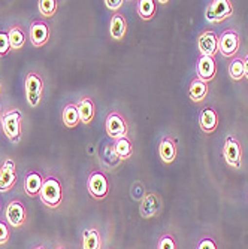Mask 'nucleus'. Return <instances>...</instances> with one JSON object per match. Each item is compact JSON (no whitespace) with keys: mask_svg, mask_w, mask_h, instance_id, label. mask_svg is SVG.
Here are the masks:
<instances>
[{"mask_svg":"<svg viewBox=\"0 0 248 249\" xmlns=\"http://www.w3.org/2000/svg\"><path fill=\"white\" fill-rule=\"evenodd\" d=\"M39 197L45 206H48L51 209H57L63 201V185L58 180V178L56 176L45 178Z\"/></svg>","mask_w":248,"mask_h":249,"instance_id":"2","label":"nucleus"},{"mask_svg":"<svg viewBox=\"0 0 248 249\" xmlns=\"http://www.w3.org/2000/svg\"><path fill=\"white\" fill-rule=\"evenodd\" d=\"M26 99L30 107H38L43 97V79L38 72H29L24 79Z\"/></svg>","mask_w":248,"mask_h":249,"instance_id":"3","label":"nucleus"},{"mask_svg":"<svg viewBox=\"0 0 248 249\" xmlns=\"http://www.w3.org/2000/svg\"><path fill=\"white\" fill-rule=\"evenodd\" d=\"M5 218L11 227H14V229L22 227L27 221V211H26L24 203L18 198L11 200L5 209Z\"/></svg>","mask_w":248,"mask_h":249,"instance_id":"9","label":"nucleus"},{"mask_svg":"<svg viewBox=\"0 0 248 249\" xmlns=\"http://www.w3.org/2000/svg\"><path fill=\"white\" fill-rule=\"evenodd\" d=\"M105 6L111 11H114V12H118V9L123 8L124 5V0H105Z\"/></svg>","mask_w":248,"mask_h":249,"instance_id":"33","label":"nucleus"},{"mask_svg":"<svg viewBox=\"0 0 248 249\" xmlns=\"http://www.w3.org/2000/svg\"><path fill=\"white\" fill-rule=\"evenodd\" d=\"M163 209V200L159 194L155 193H147L144 196V198L141 200V206H139V212L141 216L145 219H151L154 216H157Z\"/></svg>","mask_w":248,"mask_h":249,"instance_id":"13","label":"nucleus"},{"mask_svg":"<svg viewBox=\"0 0 248 249\" xmlns=\"http://www.w3.org/2000/svg\"><path fill=\"white\" fill-rule=\"evenodd\" d=\"M244 75H245V78L248 79V53H247L245 57H244Z\"/></svg>","mask_w":248,"mask_h":249,"instance_id":"34","label":"nucleus"},{"mask_svg":"<svg viewBox=\"0 0 248 249\" xmlns=\"http://www.w3.org/2000/svg\"><path fill=\"white\" fill-rule=\"evenodd\" d=\"M0 209H2V201H0Z\"/></svg>","mask_w":248,"mask_h":249,"instance_id":"39","label":"nucleus"},{"mask_svg":"<svg viewBox=\"0 0 248 249\" xmlns=\"http://www.w3.org/2000/svg\"><path fill=\"white\" fill-rule=\"evenodd\" d=\"M61 121H63L64 127H67V128H75L81 123L79 121V114H78L76 103H67L63 107Z\"/></svg>","mask_w":248,"mask_h":249,"instance_id":"23","label":"nucleus"},{"mask_svg":"<svg viewBox=\"0 0 248 249\" xmlns=\"http://www.w3.org/2000/svg\"><path fill=\"white\" fill-rule=\"evenodd\" d=\"M217 75V63L212 57L200 55L196 63V78L204 82H211Z\"/></svg>","mask_w":248,"mask_h":249,"instance_id":"14","label":"nucleus"},{"mask_svg":"<svg viewBox=\"0 0 248 249\" xmlns=\"http://www.w3.org/2000/svg\"><path fill=\"white\" fill-rule=\"evenodd\" d=\"M82 249H102V234L96 227H88L84 230Z\"/></svg>","mask_w":248,"mask_h":249,"instance_id":"21","label":"nucleus"},{"mask_svg":"<svg viewBox=\"0 0 248 249\" xmlns=\"http://www.w3.org/2000/svg\"><path fill=\"white\" fill-rule=\"evenodd\" d=\"M17 184V163L14 158L6 157L0 166V193H8Z\"/></svg>","mask_w":248,"mask_h":249,"instance_id":"11","label":"nucleus"},{"mask_svg":"<svg viewBox=\"0 0 248 249\" xmlns=\"http://www.w3.org/2000/svg\"><path fill=\"white\" fill-rule=\"evenodd\" d=\"M9 51H11V43H9L8 32L0 30V58L8 55Z\"/></svg>","mask_w":248,"mask_h":249,"instance_id":"29","label":"nucleus"},{"mask_svg":"<svg viewBox=\"0 0 248 249\" xmlns=\"http://www.w3.org/2000/svg\"><path fill=\"white\" fill-rule=\"evenodd\" d=\"M196 249H218V245H217V242L212 237L207 236V237H202L199 240Z\"/></svg>","mask_w":248,"mask_h":249,"instance_id":"31","label":"nucleus"},{"mask_svg":"<svg viewBox=\"0 0 248 249\" xmlns=\"http://www.w3.org/2000/svg\"><path fill=\"white\" fill-rule=\"evenodd\" d=\"M112 148H114V152L118 157V160H129V158L133 155V143L129 139V136L127 138L115 141Z\"/></svg>","mask_w":248,"mask_h":249,"instance_id":"24","label":"nucleus"},{"mask_svg":"<svg viewBox=\"0 0 248 249\" xmlns=\"http://www.w3.org/2000/svg\"><path fill=\"white\" fill-rule=\"evenodd\" d=\"M56 249H66V248H64V246H57Z\"/></svg>","mask_w":248,"mask_h":249,"instance_id":"36","label":"nucleus"},{"mask_svg":"<svg viewBox=\"0 0 248 249\" xmlns=\"http://www.w3.org/2000/svg\"><path fill=\"white\" fill-rule=\"evenodd\" d=\"M0 120H2V110H0Z\"/></svg>","mask_w":248,"mask_h":249,"instance_id":"38","label":"nucleus"},{"mask_svg":"<svg viewBox=\"0 0 248 249\" xmlns=\"http://www.w3.org/2000/svg\"><path fill=\"white\" fill-rule=\"evenodd\" d=\"M33 249H45V246H42V245H39V246H35Z\"/></svg>","mask_w":248,"mask_h":249,"instance_id":"35","label":"nucleus"},{"mask_svg":"<svg viewBox=\"0 0 248 249\" xmlns=\"http://www.w3.org/2000/svg\"><path fill=\"white\" fill-rule=\"evenodd\" d=\"M241 47V37L239 33L233 29H228L224 30L220 37H218V53L226 57V58H232L238 54Z\"/></svg>","mask_w":248,"mask_h":249,"instance_id":"7","label":"nucleus"},{"mask_svg":"<svg viewBox=\"0 0 248 249\" xmlns=\"http://www.w3.org/2000/svg\"><path fill=\"white\" fill-rule=\"evenodd\" d=\"M39 12L45 18H51L57 12V2L56 0H40L38 3Z\"/></svg>","mask_w":248,"mask_h":249,"instance_id":"27","label":"nucleus"},{"mask_svg":"<svg viewBox=\"0 0 248 249\" xmlns=\"http://www.w3.org/2000/svg\"><path fill=\"white\" fill-rule=\"evenodd\" d=\"M157 249H178V245L175 242V237L169 233H165L160 236L159 243H157Z\"/></svg>","mask_w":248,"mask_h":249,"instance_id":"28","label":"nucleus"},{"mask_svg":"<svg viewBox=\"0 0 248 249\" xmlns=\"http://www.w3.org/2000/svg\"><path fill=\"white\" fill-rule=\"evenodd\" d=\"M208 93H210V88H208L207 82L200 81L199 78L191 79V82L189 85V97L191 102H194V103L204 102L208 97Z\"/></svg>","mask_w":248,"mask_h":249,"instance_id":"20","label":"nucleus"},{"mask_svg":"<svg viewBox=\"0 0 248 249\" xmlns=\"http://www.w3.org/2000/svg\"><path fill=\"white\" fill-rule=\"evenodd\" d=\"M8 37H9V43H11V50H14V51H19L26 45V40H27L24 29L18 24L9 27Z\"/></svg>","mask_w":248,"mask_h":249,"instance_id":"22","label":"nucleus"},{"mask_svg":"<svg viewBox=\"0 0 248 249\" xmlns=\"http://www.w3.org/2000/svg\"><path fill=\"white\" fill-rule=\"evenodd\" d=\"M109 35L114 40H123L127 35V19L123 14L115 12L109 22Z\"/></svg>","mask_w":248,"mask_h":249,"instance_id":"19","label":"nucleus"},{"mask_svg":"<svg viewBox=\"0 0 248 249\" xmlns=\"http://www.w3.org/2000/svg\"><path fill=\"white\" fill-rule=\"evenodd\" d=\"M9 237H11V231L8 224L3 219H0V245H6L9 242Z\"/></svg>","mask_w":248,"mask_h":249,"instance_id":"32","label":"nucleus"},{"mask_svg":"<svg viewBox=\"0 0 248 249\" xmlns=\"http://www.w3.org/2000/svg\"><path fill=\"white\" fill-rule=\"evenodd\" d=\"M197 50L200 55L214 58L218 53V35L212 29L204 30L197 37Z\"/></svg>","mask_w":248,"mask_h":249,"instance_id":"12","label":"nucleus"},{"mask_svg":"<svg viewBox=\"0 0 248 249\" xmlns=\"http://www.w3.org/2000/svg\"><path fill=\"white\" fill-rule=\"evenodd\" d=\"M51 36L50 24L43 19H35L32 21L30 29H29V39L30 43L35 48H40L43 45H47Z\"/></svg>","mask_w":248,"mask_h":249,"instance_id":"10","label":"nucleus"},{"mask_svg":"<svg viewBox=\"0 0 248 249\" xmlns=\"http://www.w3.org/2000/svg\"><path fill=\"white\" fill-rule=\"evenodd\" d=\"M155 9H157V5L154 0H139L136 5V12L141 17V19H144V21L153 19Z\"/></svg>","mask_w":248,"mask_h":249,"instance_id":"25","label":"nucleus"},{"mask_svg":"<svg viewBox=\"0 0 248 249\" xmlns=\"http://www.w3.org/2000/svg\"><path fill=\"white\" fill-rule=\"evenodd\" d=\"M221 154H223V158L226 160V163H228L230 167L239 169V167L242 166V157H244V152H242L241 142L235 138V136H228L226 141H224Z\"/></svg>","mask_w":248,"mask_h":249,"instance_id":"8","label":"nucleus"},{"mask_svg":"<svg viewBox=\"0 0 248 249\" xmlns=\"http://www.w3.org/2000/svg\"><path fill=\"white\" fill-rule=\"evenodd\" d=\"M229 76L232 78V81H241L245 78L244 75V58L241 57H233L230 64H229Z\"/></svg>","mask_w":248,"mask_h":249,"instance_id":"26","label":"nucleus"},{"mask_svg":"<svg viewBox=\"0 0 248 249\" xmlns=\"http://www.w3.org/2000/svg\"><path fill=\"white\" fill-rule=\"evenodd\" d=\"M176 154H178L176 141L171 138V136H163L159 143V157L162 163L172 164L176 160Z\"/></svg>","mask_w":248,"mask_h":249,"instance_id":"16","label":"nucleus"},{"mask_svg":"<svg viewBox=\"0 0 248 249\" xmlns=\"http://www.w3.org/2000/svg\"><path fill=\"white\" fill-rule=\"evenodd\" d=\"M0 125L6 138L12 143H18L22 134V114L18 107H9L2 114Z\"/></svg>","mask_w":248,"mask_h":249,"instance_id":"1","label":"nucleus"},{"mask_svg":"<svg viewBox=\"0 0 248 249\" xmlns=\"http://www.w3.org/2000/svg\"><path fill=\"white\" fill-rule=\"evenodd\" d=\"M130 193H132V198H133V200H139V201H141V200L144 198V196L147 194L141 180H136V182H134V184L132 185Z\"/></svg>","mask_w":248,"mask_h":249,"instance_id":"30","label":"nucleus"},{"mask_svg":"<svg viewBox=\"0 0 248 249\" xmlns=\"http://www.w3.org/2000/svg\"><path fill=\"white\" fill-rule=\"evenodd\" d=\"M233 14V5L230 0H212L205 8V19L211 24H218L228 19Z\"/></svg>","mask_w":248,"mask_h":249,"instance_id":"5","label":"nucleus"},{"mask_svg":"<svg viewBox=\"0 0 248 249\" xmlns=\"http://www.w3.org/2000/svg\"><path fill=\"white\" fill-rule=\"evenodd\" d=\"M0 94H2V84H0Z\"/></svg>","mask_w":248,"mask_h":249,"instance_id":"37","label":"nucleus"},{"mask_svg":"<svg viewBox=\"0 0 248 249\" xmlns=\"http://www.w3.org/2000/svg\"><path fill=\"white\" fill-rule=\"evenodd\" d=\"M45 178L38 170H29L24 176V191L29 197H36L40 193Z\"/></svg>","mask_w":248,"mask_h":249,"instance_id":"18","label":"nucleus"},{"mask_svg":"<svg viewBox=\"0 0 248 249\" xmlns=\"http://www.w3.org/2000/svg\"><path fill=\"white\" fill-rule=\"evenodd\" d=\"M220 123V117L214 107H204L199 114V127L205 134H212Z\"/></svg>","mask_w":248,"mask_h":249,"instance_id":"15","label":"nucleus"},{"mask_svg":"<svg viewBox=\"0 0 248 249\" xmlns=\"http://www.w3.org/2000/svg\"><path fill=\"white\" fill-rule=\"evenodd\" d=\"M109 180L102 170H92L87 179L88 194L95 200H103L109 194Z\"/></svg>","mask_w":248,"mask_h":249,"instance_id":"4","label":"nucleus"},{"mask_svg":"<svg viewBox=\"0 0 248 249\" xmlns=\"http://www.w3.org/2000/svg\"><path fill=\"white\" fill-rule=\"evenodd\" d=\"M105 130L106 134L112 141H118L123 138H127V133H129V125L126 118L120 114L117 110H112L108 114L106 120H105Z\"/></svg>","mask_w":248,"mask_h":249,"instance_id":"6","label":"nucleus"},{"mask_svg":"<svg viewBox=\"0 0 248 249\" xmlns=\"http://www.w3.org/2000/svg\"><path fill=\"white\" fill-rule=\"evenodd\" d=\"M78 114H79V121L82 124H92L95 117H96V105L93 99L90 96H84L76 102Z\"/></svg>","mask_w":248,"mask_h":249,"instance_id":"17","label":"nucleus"}]
</instances>
